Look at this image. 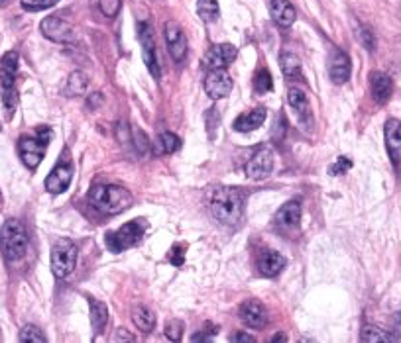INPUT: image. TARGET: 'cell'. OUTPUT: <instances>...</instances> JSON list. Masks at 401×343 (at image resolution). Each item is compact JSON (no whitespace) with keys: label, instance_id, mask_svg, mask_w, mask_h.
<instances>
[{"label":"cell","instance_id":"9a60e30c","mask_svg":"<svg viewBox=\"0 0 401 343\" xmlns=\"http://www.w3.org/2000/svg\"><path fill=\"white\" fill-rule=\"evenodd\" d=\"M286 267V257L274 249H264L258 257V271L264 277H276L283 271Z\"/></svg>","mask_w":401,"mask_h":343},{"label":"cell","instance_id":"d4e9b609","mask_svg":"<svg viewBox=\"0 0 401 343\" xmlns=\"http://www.w3.org/2000/svg\"><path fill=\"white\" fill-rule=\"evenodd\" d=\"M279 65H281V71H283V77L288 81H301L303 75H301V61H299L297 55L293 53H283L279 57Z\"/></svg>","mask_w":401,"mask_h":343},{"label":"cell","instance_id":"d590c367","mask_svg":"<svg viewBox=\"0 0 401 343\" xmlns=\"http://www.w3.org/2000/svg\"><path fill=\"white\" fill-rule=\"evenodd\" d=\"M2 102H4V108L8 112V116H12L14 110H16V104H18V92L14 91V87H12V89H4Z\"/></svg>","mask_w":401,"mask_h":343},{"label":"cell","instance_id":"30bf717a","mask_svg":"<svg viewBox=\"0 0 401 343\" xmlns=\"http://www.w3.org/2000/svg\"><path fill=\"white\" fill-rule=\"evenodd\" d=\"M164 36H165V43L169 48V53L177 63L185 59L187 55V38L181 26L174 20H167L164 24Z\"/></svg>","mask_w":401,"mask_h":343},{"label":"cell","instance_id":"ffe728a7","mask_svg":"<svg viewBox=\"0 0 401 343\" xmlns=\"http://www.w3.org/2000/svg\"><path fill=\"white\" fill-rule=\"evenodd\" d=\"M269 14L274 22L281 28H289L295 22V8L289 0H272L269 2Z\"/></svg>","mask_w":401,"mask_h":343},{"label":"cell","instance_id":"5b68a950","mask_svg":"<svg viewBox=\"0 0 401 343\" xmlns=\"http://www.w3.org/2000/svg\"><path fill=\"white\" fill-rule=\"evenodd\" d=\"M77 265V247L71 240H59L52 247V271L57 279H65L75 271Z\"/></svg>","mask_w":401,"mask_h":343},{"label":"cell","instance_id":"ba28073f","mask_svg":"<svg viewBox=\"0 0 401 343\" xmlns=\"http://www.w3.org/2000/svg\"><path fill=\"white\" fill-rule=\"evenodd\" d=\"M40 30L48 40L55 41V43H71L77 38L75 28L67 20H63L62 16H48L41 22Z\"/></svg>","mask_w":401,"mask_h":343},{"label":"cell","instance_id":"8992f818","mask_svg":"<svg viewBox=\"0 0 401 343\" xmlns=\"http://www.w3.org/2000/svg\"><path fill=\"white\" fill-rule=\"evenodd\" d=\"M138 41H140V48H142V57H144L146 67H148L150 75L157 81L162 75H160L157 55H155L154 34H152V28H150L148 22H140V24H138Z\"/></svg>","mask_w":401,"mask_h":343},{"label":"cell","instance_id":"4316f807","mask_svg":"<svg viewBox=\"0 0 401 343\" xmlns=\"http://www.w3.org/2000/svg\"><path fill=\"white\" fill-rule=\"evenodd\" d=\"M179 145H181V140L175 133L164 131L154 142V153L155 155H167V153H174L175 149H179Z\"/></svg>","mask_w":401,"mask_h":343},{"label":"cell","instance_id":"f1b7e54d","mask_svg":"<svg viewBox=\"0 0 401 343\" xmlns=\"http://www.w3.org/2000/svg\"><path fill=\"white\" fill-rule=\"evenodd\" d=\"M360 342L390 343V342H395V337L390 335L388 332L380 330V328H376V326H364V328H362V333H360Z\"/></svg>","mask_w":401,"mask_h":343},{"label":"cell","instance_id":"6da1fadb","mask_svg":"<svg viewBox=\"0 0 401 343\" xmlns=\"http://www.w3.org/2000/svg\"><path fill=\"white\" fill-rule=\"evenodd\" d=\"M211 212L216 220L225 226H237L244 214V200L237 189L218 187L211 196Z\"/></svg>","mask_w":401,"mask_h":343},{"label":"cell","instance_id":"484cf974","mask_svg":"<svg viewBox=\"0 0 401 343\" xmlns=\"http://www.w3.org/2000/svg\"><path fill=\"white\" fill-rule=\"evenodd\" d=\"M89 89V77L83 71H75L69 75L67 85H65V96H83Z\"/></svg>","mask_w":401,"mask_h":343},{"label":"cell","instance_id":"e575fe53","mask_svg":"<svg viewBox=\"0 0 401 343\" xmlns=\"http://www.w3.org/2000/svg\"><path fill=\"white\" fill-rule=\"evenodd\" d=\"M99 4H101V10L106 18H116L120 12V6H122V0H99Z\"/></svg>","mask_w":401,"mask_h":343},{"label":"cell","instance_id":"83f0119b","mask_svg":"<svg viewBox=\"0 0 401 343\" xmlns=\"http://www.w3.org/2000/svg\"><path fill=\"white\" fill-rule=\"evenodd\" d=\"M132 318L134 323L138 326V330H142L144 333H150L155 328V314L150 308H146V306L134 308Z\"/></svg>","mask_w":401,"mask_h":343},{"label":"cell","instance_id":"ee69618b","mask_svg":"<svg viewBox=\"0 0 401 343\" xmlns=\"http://www.w3.org/2000/svg\"><path fill=\"white\" fill-rule=\"evenodd\" d=\"M276 130H274V138H283V131H286V120L281 122V126H279V120H276V126H274Z\"/></svg>","mask_w":401,"mask_h":343},{"label":"cell","instance_id":"4dcf8cb0","mask_svg":"<svg viewBox=\"0 0 401 343\" xmlns=\"http://www.w3.org/2000/svg\"><path fill=\"white\" fill-rule=\"evenodd\" d=\"M18 340H20L22 343H45V335H43V332H41L40 328H36V326H24L20 335H18Z\"/></svg>","mask_w":401,"mask_h":343},{"label":"cell","instance_id":"d6a6232c","mask_svg":"<svg viewBox=\"0 0 401 343\" xmlns=\"http://www.w3.org/2000/svg\"><path fill=\"white\" fill-rule=\"evenodd\" d=\"M22 8L28 12H40L45 10V8H52L55 6L59 0H20Z\"/></svg>","mask_w":401,"mask_h":343},{"label":"cell","instance_id":"f546056e","mask_svg":"<svg viewBox=\"0 0 401 343\" xmlns=\"http://www.w3.org/2000/svg\"><path fill=\"white\" fill-rule=\"evenodd\" d=\"M197 12L205 22H215L218 18V2L216 0H199Z\"/></svg>","mask_w":401,"mask_h":343},{"label":"cell","instance_id":"cb8c5ba5","mask_svg":"<svg viewBox=\"0 0 401 343\" xmlns=\"http://www.w3.org/2000/svg\"><path fill=\"white\" fill-rule=\"evenodd\" d=\"M89 308H91V326H93L94 333H103V330L106 328V322H108V308H106V304L91 298L89 300Z\"/></svg>","mask_w":401,"mask_h":343},{"label":"cell","instance_id":"e0dca14e","mask_svg":"<svg viewBox=\"0 0 401 343\" xmlns=\"http://www.w3.org/2000/svg\"><path fill=\"white\" fill-rule=\"evenodd\" d=\"M274 222L281 230H291V228H297L301 222V204L299 200H289L286 202L276 214Z\"/></svg>","mask_w":401,"mask_h":343},{"label":"cell","instance_id":"ab89813d","mask_svg":"<svg viewBox=\"0 0 401 343\" xmlns=\"http://www.w3.org/2000/svg\"><path fill=\"white\" fill-rule=\"evenodd\" d=\"M360 40H362V43L366 45V50L374 51V48H376V41H374V34H372L368 28H362L360 30Z\"/></svg>","mask_w":401,"mask_h":343},{"label":"cell","instance_id":"5bb4252c","mask_svg":"<svg viewBox=\"0 0 401 343\" xmlns=\"http://www.w3.org/2000/svg\"><path fill=\"white\" fill-rule=\"evenodd\" d=\"M350 73H352V63H350L349 55L340 50L332 51L329 59L330 81L342 85V82H346L350 79Z\"/></svg>","mask_w":401,"mask_h":343},{"label":"cell","instance_id":"74e56055","mask_svg":"<svg viewBox=\"0 0 401 343\" xmlns=\"http://www.w3.org/2000/svg\"><path fill=\"white\" fill-rule=\"evenodd\" d=\"M350 167H352V161H350L349 157H339L337 163L330 167V175H335V177H337V175H342V173L349 171Z\"/></svg>","mask_w":401,"mask_h":343},{"label":"cell","instance_id":"b9f144b4","mask_svg":"<svg viewBox=\"0 0 401 343\" xmlns=\"http://www.w3.org/2000/svg\"><path fill=\"white\" fill-rule=\"evenodd\" d=\"M230 342L254 343L256 342V337H254V335H250V333H234V335H230Z\"/></svg>","mask_w":401,"mask_h":343},{"label":"cell","instance_id":"2e32d148","mask_svg":"<svg viewBox=\"0 0 401 343\" xmlns=\"http://www.w3.org/2000/svg\"><path fill=\"white\" fill-rule=\"evenodd\" d=\"M240 320L246 323L248 328H264L267 322L266 308L256 300H246L240 306Z\"/></svg>","mask_w":401,"mask_h":343},{"label":"cell","instance_id":"52a82bcc","mask_svg":"<svg viewBox=\"0 0 401 343\" xmlns=\"http://www.w3.org/2000/svg\"><path fill=\"white\" fill-rule=\"evenodd\" d=\"M272 169H274V152L267 145L258 147L254 155L248 159L246 167H244L246 177L252 179V181H262V179L269 177Z\"/></svg>","mask_w":401,"mask_h":343},{"label":"cell","instance_id":"277c9868","mask_svg":"<svg viewBox=\"0 0 401 343\" xmlns=\"http://www.w3.org/2000/svg\"><path fill=\"white\" fill-rule=\"evenodd\" d=\"M146 226L142 220H132V222L124 224L122 228H118L116 232H108L104 235V243L113 253H120L130 249L134 245H138L140 240L144 238Z\"/></svg>","mask_w":401,"mask_h":343},{"label":"cell","instance_id":"60d3db41","mask_svg":"<svg viewBox=\"0 0 401 343\" xmlns=\"http://www.w3.org/2000/svg\"><path fill=\"white\" fill-rule=\"evenodd\" d=\"M136 133H138V138H140V142L134 138V140H136V149H138V153H146L148 152V147H150V140H148V136H146L142 130H138Z\"/></svg>","mask_w":401,"mask_h":343},{"label":"cell","instance_id":"ac0fdd59","mask_svg":"<svg viewBox=\"0 0 401 343\" xmlns=\"http://www.w3.org/2000/svg\"><path fill=\"white\" fill-rule=\"evenodd\" d=\"M386 145L393 165L401 161V122L388 120L386 124Z\"/></svg>","mask_w":401,"mask_h":343},{"label":"cell","instance_id":"f35d334b","mask_svg":"<svg viewBox=\"0 0 401 343\" xmlns=\"http://www.w3.org/2000/svg\"><path fill=\"white\" fill-rule=\"evenodd\" d=\"M116 138L120 143H130V128L126 126V122L116 124Z\"/></svg>","mask_w":401,"mask_h":343},{"label":"cell","instance_id":"3957f363","mask_svg":"<svg viewBox=\"0 0 401 343\" xmlns=\"http://www.w3.org/2000/svg\"><path fill=\"white\" fill-rule=\"evenodd\" d=\"M0 249L6 261H18L28 249V233L18 220H6L0 230Z\"/></svg>","mask_w":401,"mask_h":343},{"label":"cell","instance_id":"9c48e42d","mask_svg":"<svg viewBox=\"0 0 401 343\" xmlns=\"http://www.w3.org/2000/svg\"><path fill=\"white\" fill-rule=\"evenodd\" d=\"M237 55L238 50L232 43H218V45H213L206 50V53L203 55V67L211 69V71L213 69H225L237 59Z\"/></svg>","mask_w":401,"mask_h":343},{"label":"cell","instance_id":"4fadbf2b","mask_svg":"<svg viewBox=\"0 0 401 343\" xmlns=\"http://www.w3.org/2000/svg\"><path fill=\"white\" fill-rule=\"evenodd\" d=\"M73 179V165L69 159H65V161H59L55 167H53V171L48 175V179H45V189L52 192V194H62L69 189V184H71Z\"/></svg>","mask_w":401,"mask_h":343},{"label":"cell","instance_id":"7bdbcfd3","mask_svg":"<svg viewBox=\"0 0 401 343\" xmlns=\"http://www.w3.org/2000/svg\"><path fill=\"white\" fill-rule=\"evenodd\" d=\"M101 102H103V94H101V92H94V94H91V96L87 98V106H89V108H97Z\"/></svg>","mask_w":401,"mask_h":343},{"label":"cell","instance_id":"836d02e7","mask_svg":"<svg viewBox=\"0 0 401 343\" xmlns=\"http://www.w3.org/2000/svg\"><path fill=\"white\" fill-rule=\"evenodd\" d=\"M183 330H185V326H183L181 320H169L165 323V337L171 340V342H179L181 335H183Z\"/></svg>","mask_w":401,"mask_h":343},{"label":"cell","instance_id":"1f68e13d","mask_svg":"<svg viewBox=\"0 0 401 343\" xmlns=\"http://www.w3.org/2000/svg\"><path fill=\"white\" fill-rule=\"evenodd\" d=\"M272 87H274V82H272V75L267 69H260L256 73V77H254V91L258 94H266V92L272 91Z\"/></svg>","mask_w":401,"mask_h":343},{"label":"cell","instance_id":"8d00e7d4","mask_svg":"<svg viewBox=\"0 0 401 343\" xmlns=\"http://www.w3.org/2000/svg\"><path fill=\"white\" fill-rule=\"evenodd\" d=\"M167 257H169V261L174 263L175 267H181V265H183V261H185V245H181V243L174 245Z\"/></svg>","mask_w":401,"mask_h":343},{"label":"cell","instance_id":"d6986e66","mask_svg":"<svg viewBox=\"0 0 401 343\" xmlns=\"http://www.w3.org/2000/svg\"><path fill=\"white\" fill-rule=\"evenodd\" d=\"M370 85H372V96L378 104H386L390 101L391 92H393V82L386 75V73H372L370 75Z\"/></svg>","mask_w":401,"mask_h":343},{"label":"cell","instance_id":"603a6c76","mask_svg":"<svg viewBox=\"0 0 401 343\" xmlns=\"http://www.w3.org/2000/svg\"><path fill=\"white\" fill-rule=\"evenodd\" d=\"M267 118L266 108H256V110L240 114L234 122V130L237 131H254L258 130Z\"/></svg>","mask_w":401,"mask_h":343},{"label":"cell","instance_id":"8fae6325","mask_svg":"<svg viewBox=\"0 0 401 343\" xmlns=\"http://www.w3.org/2000/svg\"><path fill=\"white\" fill-rule=\"evenodd\" d=\"M45 147L48 143H43L40 138H28L24 136L18 142V153H20L22 163L28 167V169H36L45 155Z\"/></svg>","mask_w":401,"mask_h":343},{"label":"cell","instance_id":"7a4b0ae2","mask_svg":"<svg viewBox=\"0 0 401 343\" xmlns=\"http://www.w3.org/2000/svg\"><path fill=\"white\" fill-rule=\"evenodd\" d=\"M89 198L99 212L108 214V216L124 212L132 204V194L116 184H97L93 187Z\"/></svg>","mask_w":401,"mask_h":343},{"label":"cell","instance_id":"f6af8a7d","mask_svg":"<svg viewBox=\"0 0 401 343\" xmlns=\"http://www.w3.org/2000/svg\"><path fill=\"white\" fill-rule=\"evenodd\" d=\"M272 342L276 343V342H288V337H286V335H274V337H272Z\"/></svg>","mask_w":401,"mask_h":343},{"label":"cell","instance_id":"7402d4cb","mask_svg":"<svg viewBox=\"0 0 401 343\" xmlns=\"http://www.w3.org/2000/svg\"><path fill=\"white\" fill-rule=\"evenodd\" d=\"M288 102L289 106L295 110L301 124H309L311 122V106H309V98L305 96V92L297 89V87H291L288 91Z\"/></svg>","mask_w":401,"mask_h":343},{"label":"cell","instance_id":"7c38bea8","mask_svg":"<svg viewBox=\"0 0 401 343\" xmlns=\"http://www.w3.org/2000/svg\"><path fill=\"white\" fill-rule=\"evenodd\" d=\"M232 91V77L225 69H213L205 77V92L213 98H225Z\"/></svg>","mask_w":401,"mask_h":343},{"label":"cell","instance_id":"44dd1931","mask_svg":"<svg viewBox=\"0 0 401 343\" xmlns=\"http://www.w3.org/2000/svg\"><path fill=\"white\" fill-rule=\"evenodd\" d=\"M18 75V53L8 51L0 61V85L2 89H12Z\"/></svg>","mask_w":401,"mask_h":343}]
</instances>
